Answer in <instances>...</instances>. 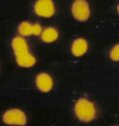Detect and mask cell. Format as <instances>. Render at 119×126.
Masks as SVG:
<instances>
[{"label": "cell", "instance_id": "9c48e42d", "mask_svg": "<svg viewBox=\"0 0 119 126\" xmlns=\"http://www.w3.org/2000/svg\"><path fill=\"white\" fill-rule=\"evenodd\" d=\"M41 39L45 43H52L59 38V32L53 27H48L43 30L41 34Z\"/></svg>", "mask_w": 119, "mask_h": 126}, {"label": "cell", "instance_id": "8fae6325", "mask_svg": "<svg viewBox=\"0 0 119 126\" xmlns=\"http://www.w3.org/2000/svg\"><path fill=\"white\" fill-rule=\"evenodd\" d=\"M117 13H118L119 15V4L117 5Z\"/></svg>", "mask_w": 119, "mask_h": 126}, {"label": "cell", "instance_id": "6da1fadb", "mask_svg": "<svg viewBox=\"0 0 119 126\" xmlns=\"http://www.w3.org/2000/svg\"><path fill=\"white\" fill-rule=\"evenodd\" d=\"M11 47L17 65L22 68H31L37 62L36 58L29 51L28 43L23 37L16 36L11 41Z\"/></svg>", "mask_w": 119, "mask_h": 126}, {"label": "cell", "instance_id": "7c38bea8", "mask_svg": "<svg viewBox=\"0 0 119 126\" xmlns=\"http://www.w3.org/2000/svg\"><path fill=\"white\" fill-rule=\"evenodd\" d=\"M119 126V125H114V126Z\"/></svg>", "mask_w": 119, "mask_h": 126}, {"label": "cell", "instance_id": "30bf717a", "mask_svg": "<svg viewBox=\"0 0 119 126\" xmlns=\"http://www.w3.org/2000/svg\"><path fill=\"white\" fill-rule=\"evenodd\" d=\"M109 58L113 62H119V43L115 44L111 49L109 52Z\"/></svg>", "mask_w": 119, "mask_h": 126}, {"label": "cell", "instance_id": "7a4b0ae2", "mask_svg": "<svg viewBox=\"0 0 119 126\" xmlns=\"http://www.w3.org/2000/svg\"><path fill=\"white\" fill-rule=\"evenodd\" d=\"M74 113L80 121L88 123L96 118L97 111L92 102L85 98H80L75 102Z\"/></svg>", "mask_w": 119, "mask_h": 126}, {"label": "cell", "instance_id": "52a82bcc", "mask_svg": "<svg viewBox=\"0 0 119 126\" xmlns=\"http://www.w3.org/2000/svg\"><path fill=\"white\" fill-rule=\"evenodd\" d=\"M35 84L40 91L43 93H48L53 89L54 82L49 74L43 72L38 74L36 76Z\"/></svg>", "mask_w": 119, "mask_h": 126}, {"label": "cell", "instance_id": "ba28073f", "mask_svg": "<svg viewBox=\"0 0 119 126\" xmlns=\"http://www.w3.org/2000/svg\"><path fill=\"white\" fill-rule=\"evenodd\" d=\"M88 49V43L83 38H79L73 41L71 45V52L76 57L85 55Z\"/></svg>", "mask_w": 119, "mask_h": 126}, {"label": "cell", "instance_id": "3957f363", "mask_svg": "<svg viewBox=\"0 0 119 126\" xmlns=\"http://www.w3.org/2000/svg\"><path fill=\"white\" fill-rule=\"evenodd\" d=\"M2 119L5 124L14 126H24L27 123L25 113L19 108H11L4 113Z\"/></svg>", "mask_w": 119, "mask_h": 126}, {"label": "cell", "instance_id": "8992f818", "mask_svg": "<svg viewBox=\"0 0 119 126\" xmlns=\"http://www.w3.org/2000/svg\"><path fill=\"white\" fill-rule=\"evenodd\" d=\"M43 28L40 23L32 24L28 21H23L19 25L17 32L20 36L22 37L29 36H40L41 34Z\"/></svg>", "mask_w": 119, "mask_h": 126}, {"label": "cell", "instance_id": "277c9868", "mask_svg": "<svg viewBox=\"0 0 119 126\" xmlns=\"http://www.w3.org/2000/svg\"><path fill=\"white\" fill-rule=\"evenodd\" d=\"M71 12L73 17L80 22L87 20L91 14L90 6L86 0H75L72 5Z\"/></svg>", "mask_w": 119, "mask_h": 126}, {"label": "cell", "instance_id": "5b68a950", "mask_svg": "<svg viewBox=\"0 0 119 126\" xmlns=\"http://www.w3.org/2000/svg\"><path fill=\"white\" fill-rule=\"evenodd\" d=\"M33 9L37 16L43 18H50L55 14V6L53 0H37Z\"/></svg>", "mask_w": 119, "mask_h": 126}]
</instances>
